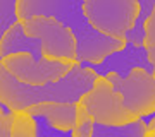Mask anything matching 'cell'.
Wrapping results in <instances>:
<instances>
[{"mask_svg":"<svg viewBox=\"0 0 155 137\" xmlns=\"http://www.w3.org/2000/svg\"><path fill=\"white\" fill-rule=\"evenodd\" d=\"M17 14L21 22L35 16H47L67 26L78 41V62L81 65L102 64L126 46V41L105 36L90 24L84 0H19Z\"/></svg>","mask_w":155,"mask_h":137,"instance_id":"cell-1","label":"cell"},{"mask_svg":"<svg viewBox=\"0 0 155 137\" xmlns=\"http://www.w3.org/2000/svg\"><path fill=\"white\" fill-rule=\"evenodd\" d=\"M98 76L91 69L78 64L61 81L45 86H26L0 65V103L16 113L40 103L78 104L84 94L91 91Z\"/></svg>","mask_w":155,"mask_h":137,"instance_id":"cell-2","label":"cell"},{"mask_svg":"<svg viewBox=\"0 0 155 137\" xmlns=\"http://www.w3.org/2000/svg\"><path fill=\"white\" fill-rule=\"evenodd\" d=\"M90 24L105 36L124 41L140 14L138 0H84Z\"/></svg>","mask_w":155,"mask_h":137,"instance_id":"cell-3","label":"cell"},{"mask_svg":"<svg viewBox=\"0 0 155 137\" xmlns=\"http://www.w3.org/2000/svg\"><path fill=\"white\" fill-rule=\"evenodd\" d=\"M24 33L29 38L40 39L43 55L48 60L78 62V41L69 27L54 17L35 16L22 21Z\"/></svg>","mask_w":155,"mask_h":137,"instance_id":"cell-4","label":"cell"},{"mask_svg":"<svg viewBox=\"0 0 155 137\" xmlns=\"http://www.w3.org/2000/svg\"><path fill=\"white\" fill-rule=\"evenodd\" d=\"M79 103L90 111L95 123L119 127L140 120V117L124 106L122 94L114 89L107 77H98L93 89L84 94Z\"/></svg>","mask_w":155,"mask_h":137,"instance_id":"cell-5","label":"cell"},{"mask_svg":"<svg viewBox=\"0 0 155 137\" xmlns=\"http://www.w3.org/2000/svg\"><path fill=\"white\" fill-rule=\"evenodd\" d=\"M78 64L79 62L48 60V58L36 60L29 53L11 55L4 60H0V65L7 69L9 74H12L17 81L26 86H45L50 82L61 81Z\"/></svg>","mask_w":155,"mask_h":137,"instance_id":"cell-6","label":"cell"},{"mask_svg":"<svg viewBox=\"0 0 155 137\" xmlns=\"http://www.w3.org/2000/svg\"><path fill=\"white\" fill-rule=\"evenodd\" d=\"M107 79L117 93L122 94L124 106L131 110L136 117L143 118L155 113V79L143 69H134L127 79L117 74H107Z\"/></svg>","mask_w":155,"mask_h":137,"instance_id":"cell-7","label":"cell"},{"mask_svg":"<svg viewBox=\"0 0 155 137\" xmlns=\"http://www.w3.org/2000/svg\"><path fill=\"white\" fill-rule=\"evenodd\" d=\"M88 67L97 74L98 77H105L107 74H117L122 79H127L134 69H143L148 74L153 76V65L148 58V48L145 46H134L131 43H126V46L116 53H112L109 58L102 64H93V65H83Z\"/></svg>","mask_w":155,"mask_h":137,"instance_id":"cell-8","label":"cell"},{"mask_svg":"<svg viewBox=\"0 0 155 137\" xmlns=\"http://www.w3.org/2000/svg\"><path fill=\"white\" fill-rule=\"evenodd\" d=\"M17 53H29L36 60L45 58L41 41L26 36L22 22L16 24L11 31H7L0 38V60H4L7 57H11V55H17Z\"/></svg>","mask_w":155,"mask_h":137,"instance_id":"cell-9","label":"cell"},{"mask_svg":"<svg viewBox=\"0 0 155 137\" xmlns=\"http://www.w3.org/2000/svg\"><path fill=\"white\" fill-rule=\"evenodd\" d=\"M24 111L33 117L47 118L52 127L64 132L72 130L76 118V104L71 103H40L26 108Z\"/></svg>","mask_w":155,"mask_h":137,"instance_id":"cell-10","label":"cell"},{"mask_svg":"<svg viewBox=\"0 0 155 137\" xmlns=\"http://www.w3.org/2000/svg\"><path fill=\"white\" fill-rule=\"evenodd\" d=\"M148 132V122L143 118L127 123V125H102L95 123V130L91 137H145Z\"/></svg>","mask_w":155,"mask_h":137,"instance_id":"cell-11","label":"cell"},{"mask_svg":"<svg viewBox=\"0 0 155 137\" xmlns=\"http://www.w3.org/2000/svg\"><path fill=\"white\" fill-rule=\"evenodd\" d=\"M140 2V14L134 26L129 29L124 36L126 43H131L134 46H145V26L148 21L150 14L155 7V0H138Z\"/></svg>","mask_w":155,"mask_h":137,"instance_id":"cell-12","label":"cell"},{"mask_svg":"<svg viewBox=\"0 0 155 137\" xmlns=\"http://www.w3.org/2000/svg\"><path fill=\"white\" fill-rule=\"evenodd\" d=\"M11 137H38L36 118L26 111H16L11 127Z\"/></svg>","mask_w":155,"mask_h":137,"instance_id":"cell-13","label":"cell"},{"mask_svg":"<svg viewBox=\"0 0 155 137\" xmlns=\"http://www.w3.org/2000/svg\"><path fill=\"white\" fill-rule=\"evenodd\" d=\"M95 130V120L90 115V111L81 103L76 104V118L72 125V135L74 137H91Z\"/></svg>","mask_w":155,"mask_h":137,"instance_id":"cell-14","label":"cell"},{"mask_svg":"<svg viewBox=\"0 0 155 137\" xmlns=\"http://www.w3.org/2000/svg\"><path fill=\"white\" fill-rule=\"evenodd\" d=\"M17 2L19 0H0V38L21 22L17 14Z\"/></svg>","mask_w":155,"mask_h":137,"instance_id":"cell-15","label":"cell"},{"mask_svg":"<svg viewBox=\"0 0 155 137\" xmlns=\"http://www.w3.org/2000/svg\"><path fill=\"white\" fill-rule=\"evenodd\" d=\"M35 118H36V125H38V137H74L72 130H59L50 125L47 118H41V117H35Z\"/></svg>","mask_w":155,"mask_h":137,"instance_id":"cell-16","label":"cell"},{"mask_svg":"<svg viewBox=\"0 0 155 137\" xmlns=\"http://www.w3.org/2000/svg\"><path fill=\"white\" fill-rule=\"evenodd\" d=\"M12 120H14V113L9 108L2 106V111H0V137H11Z\"/></svg>","mask_w":155,"mask_h":137,"instance_id":"cell-17","label":"cell"},{"mask_svg":"<svg viewBox=\"0 0 155 137\" xmlns=\"http://www.w3.org/2000/svg\"><path fill=\"white\" fill-rule=\"evenodd\" d=\"M145 48H155V7L145 26Z\"/></svg>","mask_w":155,"mask_h":137,"instance_id":"cell-18","label":"cell"},{"mask_svg":"<svg viewBox=\"0 0 155 137\" xmlns=\"http://www.w3.org/2000/svg\"><path fill=\"white\" fill-rule=\"evenodd\" d=\"M148 58H150V62H152V65H153V69H155V48H148Z\"/></svg>","mask_w":155,"mask_h":137,"instance_id":"cell-19","label":"cell"},{"mask_svg":"<svg viewBox=\"0 0 155 137\" xmlns=\"http://www.w3.org/2000/svg\"><path fill=\"white\" fill-rule=\"evenodd\" d=\"M148 130H155V117L148 122Z\"/></svg>","mask_w":155,"mask_h":137,"instance_id":"cell-20","label":"cell"},{"mask_svg":"<svg viewBox=\"0 0 155 137\" xmlns=\"http://www.w3.org/2000/svg\"><path fill=\"white\" fill-rule=\"evenodd\" d=\"M147 135H148V137H155V130H148V132H147Z\"/></svg>","mask_w":155,"mask_h":137,"instance_id":"cell-21","label":"cell"},{"mask_svg":"<svg viewBox=\"0 0 155 137\" xmlns=\"http://www.w3.org/2000/svg\"><path fill=\"white\" fill-rule=\"evenodd\" d=\"M145 137H148V135H145Z\"/></svg>","mask_w":155,"mask_h":137,"instance_id":"cell-22","label":"cell"}]
</instances>
